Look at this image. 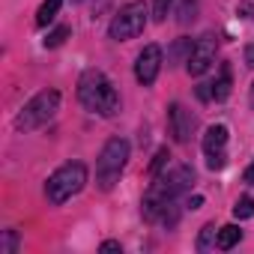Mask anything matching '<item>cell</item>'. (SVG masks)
<instances>
[{"label":"cell","instance_id":"e0dca14e","mask_svg":"<svg viewBox=\"0 0 254 254\" xmlns=\"http://www.w3.org/2000/svg\"><path fill=\"white\" fill-rule=\"evenodd\" d=\"M171 6H174V0H153V18L156 21H165L168 12H171Z\"/></svg>","mask_w":254,"mask_h":254},{"label":"cell","instance_id":"8fae6325","mask_svg":"<svg viewBox=\"0 0 254 254\" xmlns=\"http://www.w3.org/2000/svg\"><path fill=\"white\" fill-rule=\"evenodd\" d=\"M239 236H242V230H239L236 224H224V227H218V248H221V251H230V248L239 242Z\"/></svg>","mask_w":254,"mask_h":254},{"label":"cell","instance_id":"44dd1931","mask_svg":"<svg viewBox=\"0 0 254 254\" xmlns=\"http://www.w3.org/2000/svg\"><path fill=\"white\" fill-rule=\"evenodd\" d=\"M224 165H227V159H224V153H212V156L206 159V168H209V171H221Z\"/></svg>","mask_w":254,"mask_h":254},{"label":"cell","instance_id":"484cf974","mask_svg":"<svg viewBox=\"0 0 254 254\" xmlns=\"http://www.w3.org/2000/svg\"><path fill=\"white\" fill-rule=\"evenodd\" d=\"M189 206H191V209H197V206H203V197H200V194H194V197H189Z\"/></svg>","mask_w":254,"mask_h":254},{"label":"cell","instance_id":"52a82bcc","mask_svg":"<svg viewBox=\"0 0 254 254\" xmlns=\"http://www.w3.org/2000/svg\"><path fill=\"white\" fill-rule=\"evenodd\" d=\"M212 63H215V36H212V33H206V36H200V39L194 42V48H191V57H189L186 69H189V75L200 78L203 72H209V66H212Z\"/></svg>","mask_w":254,"mask_h":254},{"label":"cell","instance_id":"4316f807","mask_svg":"<svg viewBox=\"0 0 254 254\" xmlns=\"http://www.w3.org/2000/svg\"><path fill=\"white\" fill-rule=\"evenodd\" d=\"M245 183L254 186V165H248V171H245Z\"/></svg>","mask_w":254,"mask_h":254},{"label":"cell","instance_id":"4fadbf2b","mask_svg":"<svg viewBox=\"0 0 254 254\" xmlns=\"http://www.w3.org/2000/svg\"><path fill=\"white\" fill-rule=\"evenodd\" d=\"M60 3H63V0H45V3L39 6V12H36V24L39 27H48L54 21V15L60 12Z\"/></svg>","mask_w":254,"mask_h":254},{"label":"cell","instance_id":"8992f818","mask_svg":"<svg viewBox=\"0 0 254 254\" xmlns=\"http://www.w3.org/2000/svg\"><path fill=\"white\" fill-rule=\"evenodd\" d=\"M144 24H147V6L141 3V0H135V3H126V6L114 15V21H111V27H108V36L117 39V42L135 39V36L144 33Z\"/></svg>","mask_w":254,"mask_h":254},{"label":"cell","instance_id":"277c9868","mask_svg":"<svg viewBox=\"0 0 254 254\" xmlns=\"http://www.w3.org/2000/svg\"><path fill=\"white\" fill-rule=\"evenodd\" d=\"M84 183H87V168H84L81 162H69V165L57 168V171L48 177V183H45V197H48L54 206H60V203H66L72 194H78V191L84 189Z\"/></svg>","mask_w":254,"mask_h":254},{"label":"cell","instance_id":"ac0fdd59","mask_svg":"<svg viewBox=\"0 0 254 254\" xmlns=\"http://www.w3.org/2000/svg\"><path fill=\"white\" fill-rule=\"evenodd\" d=\"M194 9H197V3H194V0H186V3H183V9H180V24H189V21L194 18Z\"/></svg>","mask_w":254,"mask_h":254},{"label":"cell","instance_id":"9c48e42d","mask_svg":"<svg viewBox=\"0 0 254 254\" xmlns=\"http://www.w3.org/2000/svg\"><path fill=\"white\" fill-rule=\"evenodd\" d=\"M159 69H162V48H159V45H147V48L138 54V63H135V78H138L144 87H150V84L156 81Z\"/></svg>","mask_w":254,"mask_h":254},{"label":"cell","instance_id":"ba28073f","mask_svg":"<svg viewBox=\"0 0 254 254\" xmlns=\"http://www.w3.org/2000/svg\"><path fill=\"white\" fill-rule=\"evenodd\" d=\"M168 123H171V135L177 144H189L191 141V132H194V117L191 111H186L180 102H174L168 108Z\"/></svg>","mask_w":254,"mask_h":254},{"label":"cell","instance_id":"3957f363","mask_svg":"<svg viewBox=\"0 0 254 254\" xmlns=\"http://www.w3.org/2000/svg\"><path fill=\"white\" fill-rule=\"evenodd\" d=\"M126 162H129V141H123V138H111V141L102 147L99 159H96V183H99V189L111 191V189H114V183L120 180V174H123Z\"/></svg>","mask_w":254,"mask_h":254},{"label":"cell","instance_id":"30bf717a","mask_svg":"<svg viewBox=\"0 0 254 254\" xmlns=\"http://www.w3.org/2000/svg\"><path fill=\"white\" fill-rule=\"evenodd\" d=\"M227 144V129L224 126H209L206 135H203V153L212 156V153H221Z\"/></svg>","mask_w":254,"mask_h":254},{"label":"cell","instance_id":"2e32d148","mask_svg":"<svg viewBox=\"0 0 254 254\" xmlns=\"http://www.w3.org/2000/svg\"><path fill=\"white\" fill-rule=\"evenodd\" d=\"M212 245H218V230H215L212 224H206V227L200 230V239H197V248H200V251H206V248H212Z\"/></svg>","mask_w":254,"mask_h":254},{"label":"cell","instance_id":"d4e9b609","mask_svg":"<svg viewBox=\"0 0 254 254\" xmlns=\"http://www.w3.org/2000/svg\"><path fill=\"white\" fill-rule=\"evenodd\" d=\"M245 66H248V69H254V42L245 48Z\"/></svg>","mask_w":254,"mask_h":254},{"label":"cell","instance_id":"6da1fadb","mask_svg":"<svg viewBox=\"0 0 254 254\" xmlns=\"http://www.w3.org/2000/svg\"><path fill=\"white\" fill-rule=\"evenodd\" d=\"M191 183H194V171H191V168H186V165L174 168V171H171V174H165V177H156V183L150 186V191L144 194V203H141L144 218H150V221L162 218V215H165V209H171V206H174V200L191 189Z\"/></svg>","mask_w":254,"mask_h":254},{"label":"cell","instance_id":"603a6c76","mask_svg":"<svg viewBox=\"0 0 254 254\" xmlns=\"http://www.w3.org/2000/svg\"><path fill=\"white\" fill-rule=\"evenodd\" d=\"M197 99L209 102V99H212V84H200V87H197Z\"/></svg>","mask_w":254,"mask_h":254},{"label":"cell","instance_id":"d6986e66","mask_svg":"<svg viewBox=\"0 0 254 254\" xmlns=\"http://www.w3.org/2000/svg\"><path fill=\"white\" fill-rule=\"evenodd\" d=\"M66 36H69V27H57V30H54V33L45 39V45H48V48H57V45H60Z\"/></svg>","mask_w":254,"mask_h":254},{"label":"cell","instance_id":"cb8c5ba5","mask_svg":"<svg viewBox=\"0 0 254 254\" xmlns=\"http://www.w3.org/2000/svg\"><path fill=\"white\" fill-rule=\"evenodd\" d=\"M102 251H105V254H111V251H123V248H120V242L108 239V242H102Z\"/></svg>","mask_w":254,"mask_h":254},{"label":"cell","instance_id":"ffe728a7","mask_svg":"<svg viewBox=\"0 0 254 254\" xmlns=\"http://www.w3.org/2000/svg\"><path fill=\"white\" fill-rule=\"evenodd\" d=\"M168 159H171V156H168V150H159V153H156V159H153V165H150V174H153V177H159V171L165 168V162H168Z\"/></svg>","mask_w":254,"mask_h":254},{"label":"cell","instance_id":"5b68a950","mask_svg":"<svg viewBox=\"0 0 254 254\" xmlns=\"http://www.w3.org/2000/svg\"><path fill=\"white\" fill-rule=\"evenodd\" d=\"M57 108H60V93H57V90H42L39 96H33V99L21 108L15 126H18L21 132L39 129L42 123H48V120L57 114Z\"/></svg>","mask_w":254,"mask_h":254},{"label":"cell","instance_id":"7c38bea8","mask_svg":"<svg viewBox=\"0 0 254 254\" xmlns=\"http://www.w3.org/2000/svg\"><path fill=\"white\" fill-rule=\"evenodd\" d=\"M191 48H194V42H191V39H177V42H174V48H171V54H168V60H171V63H189Z\"/></svg>","mask_w":254,"mask_h":254},{"label":"cell","instance_id":"9a60e30c","mask_svg":"<svg viewBox=\"0 0 254 254\" xmlns=\"http://www.w3.org/2000/svg\"><path fill=\"white\" fill-rule=\"evenodd\" d=\"M233 215L239 218V221H245V218H251L254 215V200L245 194V197H239L236 200V206H233Z\"/></svg>","mask_w":254,"mask_h":254},{"label":"cell","instance_id":"7a4b0ae2","mask_svg":"<svg viewBox=\"0 0 254 254\" xmlns=\"http://www.w3.org/2000/svg\"><path fill=\"white\" fill-rule=\"evenodd\" d=\"M78 102L99 117H114L120 111V96L114 90V84L108 81L105 72L99 69H87L78 81Z\"/></svg>","mask_w":254,"mask_h":254},{"label":"cell","instance_id":"5bb4252c","mask_svg":"<svg viewBox=\"0 0 254 254\" xmlns=\"http://www.w3.org/2000/svg\"><path fill=\"white\" fill-rule=\"evenodd\" d=\"M227 96H230V69L221 66V75H218V81L212 84V99H215V102H224Z\"/></svg>","mask_w":254,"mask_h":254},{"label":"cell","instance_id":"7402d4cb","mask_svg":"<svg viewBox=\"0 0 254 254\" xmlns=\"http://www.w3.org/2000/svg\"><path fill=\"white\" fill-rule=\"evenodd\" d=\"M15 245H18V236H15V230H6V242H3V254H15Z\"/></svg>","mask_w":254,"mask_h":254},{"label":"cell","instance_id":"83f0119b","mask_svg":"<svg viewBox=\"0 0 254 254\" xmlns=\"http://www.w3.org/2000/svg\"><path fill=\"white\" fill-rule=\"evenodd\" d=\"M248 99H251V108H254V84H251V96Z\"/></svg>","mask_w":254,"mask_h":254}]
</instances>
